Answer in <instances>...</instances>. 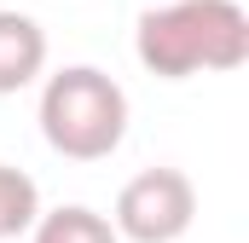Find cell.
<instances>
[{
  "instance_id": "6da1fadb",
  "label": "cell",
  "mask_w": 249,
  "mask_h": 243,
  "mask_svg": "<svg viewBox=\"0 0 249 243\" xmlns=\"http://www.w3.org/2000/svg\"><path fill=\"white\" fill-rule=\"evenodd\" d=\"M133 52L162 81H186L197 69H238L249 58V12L238 0H168L139 17Z\"/></svg>"
},
{
  "instance_id": "3957f363",
  "label": "cell",
  "mask_w": 249,
  "mask_h": 243,
  "mask_svg": "<svg viewBox=\"0 0 249 243\" xmlns=\"http://www.w3.org/2000/svg\"><path fill=\"white\" fill-rule=\"evenodd\" d=\"M197 220V185L180 168H145L116 191V238L127 243H174Z\"/></svg>"
},
{
  "instance_id": "8992f818",
  "label": "cell",
  "mask_w": 249,
  "mask_h": 243,
  "mask_svg": "<svg viewBox=\"0 0 249 243\" xmlns=\"http://www.w3.org/2000/svg\"><path fill=\"white\" fill-rule=\"evenodd\" d=\"M35 214H41V185L29 180L23 168L0 162V243L23 238V232L35 226Z\"/></svg>"
},
{
  "instance_id": "5b68a950",
  "label": "cell",
  "mask_w": 249,
  "mask_h": 243,
  "mask_svg": "<svg viewBox=\"0 0 249 243\" xmlns=\"http://www.w3.org/2000/svg\"><path fill=\"white\" fill-rule=\"evenodd\" d=\"M29 238H35V243H122L116 226H110L99 208H81V203H64V208L35 214Z\"/></svg>"
},
{
  "instance_id": "277c9868",
  "label": "cell",
  "mask_w": 249,
  "mask_h": 243,
  "mask_svg": "<svg viewBox=\"0 0 249 243\" xmlns=\"http://www.w3.org/2000/svg\"><path fill=\"white\" fill-rule=\"evenodd\" d=\"M41 69H47V29L29 12L0 6V99L23 93Z\"/></svg>"
},
{
  "instance_id": "7a4b0ae2",
  "label": "cell",
  "mask_w": 249,
  "mask_h": 243,
  "mask_svg": "<svg viewBox=\"0 0 249 243\" xmlns=\"http://www.w3.org/2000/svg\"><path fill=\"white\" fill-rule=\"evenodd\" d=\"M41 133L70 162H105L127 139V93L93 64H70L41 87Z\"/></svg>"
}]
</instances>
